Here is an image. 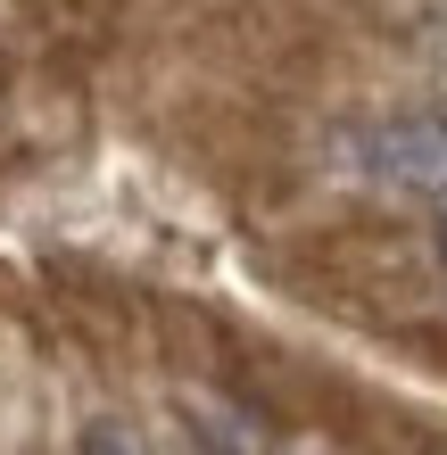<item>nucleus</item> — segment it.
<instances>
[{
  "label": "nucleus",
  "instance_id": "3",
  "mask_svg": "<svg viewBox=\"0 0 447 455\" xmlns=\"http://www.w3.org/2000/svg\"><path fill=\"white\" fill-rule=\"evenodd\" d=\"M439 257H447V216H439Z\"/></svg>",
  "mask_w": 447,
  "mask_h": 455
},
{
  "label": "nucleus",
  "instance_id": "2",
  "mask_svg": "<svg viewBox=\"0 0 447 455\" xmlns=\"http://www.w3.org/2000/svg\"><path fill=\"white\" fill-rule=\"evenodd\" d=\"M84 455H149V447L124 431V422H92V431H84Z\"/></svg>",
  "mask_w": 447,
  "mask_h": 455
},
{
  "label": "nucleus",
  "instance_id": "1",
  "mask_svg": "<svg viewBox=\"0 0 447 455\" xmlns=\"http://www.w3.org/2000/svg\"><path fill=\"white\" fill-rule=\"evenodd\" d=\"M364 174L373 182H398V191H423L447 199V116H389L356 141Z\"/></svg>",
  "mask_w": 447,
  "mask_h": 455
}]
</instances>
